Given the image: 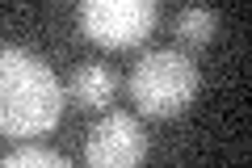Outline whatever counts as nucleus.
I'll list each match as a JSON object with an SVG mask.
<instances>
[{"label":"nucleus","instance_id":"obj_1","mask_svg":"<svg viewBox=\"0 0 252 168\" xmlns=\"http://www.w3.org/2000/svg\"><path fill=\"white\" fill-rule=\"evenodd\" d=\"M63 114V89L55 71L26 46H0V134L38 139Z\"/></svg>","mask_w":252,"mask_h":168},{"label":"nucleus","instance_id":"obj_5","mask_svg":"<svg viewBox=\"0 0 252 168\" xmlns=\"http://www.w3.org/2000/svg\"><path fill=\"white\" fill-rule=\"evenodd\" d=\"M118 80L109 67H101V63H80V67L72 71V80H67V93H72V101L80 109H105L109 97H114Z\"/></svg>","mask_w":252,"mask_h":168},{"label":"nucleus","instance_id":"obj_4","mask_svg":"<svg viewBox=\"0 0 252 168\" xmlns=\"http://www.w3.org/2000/svg\"><path fill=\"white\" fill-rule=\"evenodd\" d=\"M147 156V131L130 114H105L89 131L84 160L93 168H135Z\"/></svg>","mask_w":252,"mask_h":168},{"label":"nucleus","instance_id":"obj_2","mask_svg":"<svg viewBox=\"0 0 252 168\" xmlns=\"http://www.w3.org/2000/svg\"><path fill=\"white\" fill-rule=\"evenodd\" d=\"M126 89L143 118H177L198 97V67L181 51H147L135 63Z\"/></svg>","mask_w":252,"mask_h":168},{"label":"nucleus","instance_id":"obj_3","mask_svg":"<svg viewBox=\"0 0 252 168\" xmlns=\"http://www.w3.org/2000/svg\"><path fill=\"white\" fill-rule=\"evenodd\" d=\"M80 30L105 51L139 46L156 30V0H80Z\"/></svg>","mask_w":252,"mask_h":168},{"label":"nucleus","instance_id":"obj_6","mask_svg":"<svg viewBox=\"0 0 252 168\" xmlns=\"http://www.w3.org/2000/svg\"><path fill=\"white\" fill-rule=\"evenodd\" d=\"M219 30V17L215 9H202V4H189V9L177 13V38L185 46H206Z\"/></svg>","mask_w":252,"mask_h":168},{"label":"nucleus","instance_id":"obj_7","mask_svg":"<svg viewBox=\"0 0 252 168\" xmlns=\"http://www.w3.org/2000/svg\"><path fill=\"white\" fill-rule=\"evenodd\" d=\"M0 168H63V156H59V151H46V147L26 143V147L9 151V156L0 160Z\"/></svg>","mask_w":252,"mask_h":168}]
</instances>
